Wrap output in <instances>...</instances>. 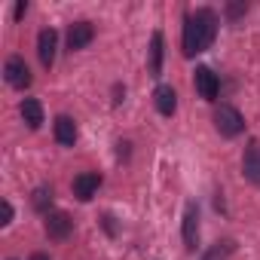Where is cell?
Listing matches in <instances>:
<instances>
[{
    "label": "cell",
    "mask_w": 260,
    "mask_h": 260,
    "mask_svg": "<svg viewBox=\"0 0 260 260\" xmlns=\"http://www.w3.org/2000/svg\"><path fill=\"white\" fill-rule=\"evenodd\" d=\"M193 83H196V92L205 98V101H217V92H220V80L211 68H196L193 74Z\"/></svg>",
    "instance_id": "cell-3"
},
{
    "label": "cell",
    "mask_w": 260,
    "mask_h": 260,
    "mask_svg": "<svg viewBox=\"0 0 260 260\" xmlns=\"http://www.w3.org/2000/svg\"><path fill=\"white\" fill-rule=\"evenodd\" d=\"M162 74V34L156 31L150 37V77H159Z\"/></svg>",
    "instance_id": "cell-14"
},
{
    "label": "cell",
    "mask_w": 260,
    "mask_h": 260,
    "mask_svg": "<svg viewBox=\"0 0 260 260\" xmlns=\"http://www.w3.org/2000/svg\"><path fill=\"white\" fill-rule=\"evenodd\" d=\"M31 202H34V208H37L40 214H49V205H52V187H37Z\"/></svg>",
    "instance_id": "cell-15"
},
{
    "label": "cell",
    "mask_w": 260,
    "mask_h": 260,
    "mask_svg": "<svg viewBox=\"0 0 260 260\" xmlns=\"http://www.w3.org/2000/svg\"><path fill=\"white\" fill-rule=\"evenodd\" d=\"M214 128H217L223 138H236V135H242L245 119H242V113H239L233 104H220V107L214 110Z\"/></svg>",
    "instance_id": "cell-2"
},
{
    "label": "cell",
    "mask_w": 260,
    "mask_h": 260,
    "mask_svg": "<svg viewBox=\"0 0 260 260\" xmlns=\"http://www.w3.org/2000/svg\"><path fill=\"white\" fill-rule=\"evenodd\" d=\"M242 175L251 184H260V141H251L242 153Z\"/></svg>",
    "instance_id": "cell-7"
},
{
    "label": "cell",
    "mask_w": 260,
    "mask_h": 260,
    "mask_svg": "<svg viewBox=\"0 0 260 260\" xmlns=\"http://www.w3.org/2000/svg\"><path fill=\"white\" fill-rule=\"evenodd\" d=\"M153 98H156V110H159L162 116H172V113L178 110V92H175L172 86H159Z\"/></svg>",
    "instance_id": "cell-12"
},
{
    "label": "cell",
    "mask_w": 260,
    "mask_h": 260,
    "mask_svg": "<svg viewBox=\"0 0 260 260\" xmlns=\"http://www.w3.org/2000/svg\"><path fill=\"white\" fill-rule=\"evenodd\" d=\"M28 13V4H25V0H19V4H16V19H22Z\"/></svg>",
    "instance_id": "cell-19"
},
{
    "label": "cell",
    "mask_w": 260,
    "mask_h": 260,
    "mask_svg": "<svg viewBox=\"0 0 260 260\" xmlns=\"http://www.w3.org/2000/svg\"><path fill=\"white\" fill-rule=\"evenodd\" d=\"M217 34V16L214 10L202 7L184 19V55H199L214 43Z\"/></svg>",
    "instance_id": "cell-1"
},
{
    "label": "cell",
    "mask_w": 260,
    "mask_h": 260,
    "mask_svg": "<svg viewBox=\"0 0 260 260\" xmlns=\"http://www.w3.org/2000/svg\"><path fill=\"white\" fill-rule=\"evenodd\" d=\"M242 13H245V7H242V4H233V7H230V19H239Z\"/></svg>",
    "instance_id": "cell-18"
},
{
    "label": "cell",
    "mask_w": 260,
    "mask_h": 260,
    "mask_svg": "<svg viewBox=\"0 0 260 260\" xmlns=\"http://www.w3.org/2000/svg\"><path fill=\"white\" fill-rule=\"evenodd\" d=\"M92 37H95L92 22H74V25H71V31H68V49H71V52L86 49V46L92 43Z\"/></svg>",
    "instance_id": "cell-8"
},
{
    "label": "cell",
    "mask_w": 260,
    "mask_h": 260,
    "mask_svg": "<svg viewBox=\"0 0 260 260\" xmlns=\"http://www.w3.org/2000/svg\"><path fill=\"white\" fill-rule=\"evenodd\" d=\"M22 119L28 122V128H40L43 125V104L37 98H25L22 101Z\"/></svg>",
    "instance_id": "cell-13"
},
{
    "label": "cell",
    "mask_w": 260,
    "mask_h": 260,
    "mask_svg": "<svg viewBox=\"0 0 260 260\" xmlns=\"http://www.w3.org/2000/svg\"><path fill=\"white\" fill-rule=\"evenodd\" d=\"M0 217H4V220H0V223H4V226H7V223L13 220V205H10L7 199H4V202H0Z\"/></svg>",
    "instance_id": "cell-16"
},
{
    "label": "cell",
    "mask_w": 260,
    "mask_h": 260,
    "mask_svg": "<svg viewBox=\"0 0 260 260\" xmlns=\"http://www.w3.org/2000/svg\"><path fill=\"white\" fill-rule=\"evenodd\" d=\"M55 46H58V34H55L52 28H43L40 37H37V55H40L43 68H52V61H55Z\"/></svg>",
    "instance_id": "cell-9"
},
{
    "label": "cell",
    "mask_w": 260,
    "mask_h": 260,
    "mask_svg": "<svg viewBox=\"0 0 260 260\" xmlns=\"http://www.w3.org/2000/svg\"><path fill=\"white\" fill-rule=\"evenodd\" d=\"M71 230H74V220H71V214L68 211H49L46 214V236L49 239H68L71 236Z\"/></svg>",
    "instance_id": "cell-5"
},
{
    "label": "cell",
    "mask_w": 260,
    "mask_h": 260,
    "mask_svg": "<svg viewBox=\"0 0 260 260\" xmlns=\"http://www.w3.org/2000/svg\"><path fill=\"white\" fill-rule=\"evenodd\" d=\"M196 239H199V208H196V202H190L184 211V242L190 251L196 248Z\"/></svg>",
    "instance_id": "cell-10"
},
{
    "label": "cell",
    "mask_w": 260,
    "mask_h": 260,
    "mask_svg": "<svg viewBox=\"0 0 260 260\" xmlns=\"http://www.w3.org/2000/svg\"><path fill=\"white\" fill-rule=\"evenodd\" d=\"M230 248H233V242H223V248H214L205 260H223V254H230Z\"/></svg>",
    "instance_id": "cell-17"
},
{
    "label": "cell",
    "mask_w": 260,
    "mask_h": 260,
    "mask_svg": "<svg viewBox=\"0 0 260 260\" xmlns=\"http://www.w3.org/2000/svg\"><path fill=\"white\" fill-rule=\"evenodd\" d=\"M31 260H49V257H46V254H40V251H37V254H31Z\"/></svg>",
    "instance_id": "cell-20"
},
{
    "label": "cell",
    "mask_w": 260,
    "mask_h": 260,
    "mask_svg": "<svg viewBox=\"0 0 260 260\" xmlns=\"http://www.w3.org/2000/svg\"><path fill=\"white\" fill-rule=\"evenodd\" d=\"M4 74H7V83H10V86H16V89H28V86H31V71H28V64H25V58H22V55L7 58Z\"/></svg>",
    "instance_id": "cell-4"
},
{
    "label": "cell",
    "mask_w": 260,
    "mask_h": 260,
    "mask_svg": "<svg viewBox=\"0 0 260 260\" xmlns=\"http://www.w3.org/2000/svg\"><path fill=\"white\" fill-rule=\"evenodd\" d=\"M98 187H101V175L98 172H83V175L74 178V196L80 202H89L98 193Z\"/></svg>",
    "instance_id": "cell-6"
},
{
    "label": "cell",
    "mask_w": 260,
    "mask_h": 260,
    "mask_svg": "<svg viewBox=\"0 0 260 260\" xmlns=\"http://www.w3.org/2000/svg\"><path fill=\"white\" fill-rule=\"evenodd\" d=\"M55 141L61 147H74L77 144V122L71 116H58L55 119Z\"/></svg>",
    "instance_id": "cell-11"
}]
</instances>
